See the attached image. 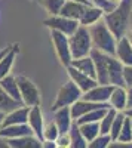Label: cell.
I'll use <instances>...</instances> for the list:
<instances>
[{"label": "cell", "mask_w": 132, "mask_h": 148, "mask_svg": "<svg viewBox=\"0 0 132 148\" xmlns=\"http://www.w3.org/2000/svg\"><path fill=\"white\" fill-rule=\"evenodd\" d=\"M91 58L97 70V82L100 84H113L126 88L123 80V64L114 55L104 53L98 49H91Z\"/></svg>", "instance_id": "1"}, {"label": "cell", "mask_w": 132, "mask_h": 148, "mask_svg": "<svg viewBox=\"0 0 132 148\" xmlns=\"http://www.w3.org/2000/svg\"><path fill=\"white\" fill-rule=\"evenodd\" d=\"M131 14H132V0H120L119 5L111 12L104 14L102 19L117 40L126 36L129 21H131Z\"/></svg>", "instance_id": "2"}, {"label": "cell", "mask_w": 132, "mask_h": 148, "mask_svg": "<svg viewBox=\"0 0 132 148\" xmlns=\"http://www.w3.org/2000/svg\"><path fill=\"white\" fill-rule=\"evenodd\" d=\"M88 30H89V34H91L92 47L98 49V51H101L104 53H109V55L116 53L117 39L110 31V28L107 27V24L104 22L102 18L100 21H97L95 24H92V25H89Z\"/></svg>", "instance_id": "3"}, {"label": "cell", "mask_w": 132, "mask_h": 148, "mask_svg": "<svg viewBox=\"0 0 132 148\" xmlns=\"http://www.w3.org/2000/svg\"><path fill=\"white\" fill-rule=\"evenodd\" d=\"M68 46H70V52L73 59L89 55L92 49V40H91L88 27L79 25L73 34L68 36Z\"/></svg>", "instance_id": "4"}, {"label": "cell", "mask_w": 132, "mask_h": 148, "mask_svg": "<svg viewBox=\"0 0 132 148\" xmlns=\"http://www.w3.org/2000/svg\"><path fill=\"white\" fill-rule=\"evenodd\" d=\"M83 95V92L77 88V84L73 80H68L67 83H64L58 90L56 99L52 105V111L61 108V107H70L73 105L77 99H80Z\"/></svg>", "instance_id": "5"}, {"label": "cell", "mask_w": 132, "mask_h": 148, "mask_svg": "<svg viewBox=\"0 0 132 148\" xmlns=\"http://www.w3.org/2000/svg\"><path fill=\"white\" fill-rule=\"evenodd\" d=\"M15 79H16L18 88H19L22 104L27 105V107H33V105L40 104V92L37 89V86L25 76H16Z\"/></svg>", "instance_id": "6"}, {"label": "cell", "mask_w": 132, "mask_h": 148, "mask_svg": "<svg viewBox=\"0 0 132 148\" xmlns=\"http://www.w3.org/2000/svg\"><path fill=\"white\" fill-rule=\"evenodd\" d=\"M51 39L55 46V52H56L59 62L64 67H68L71 64V59H73L71 52H70V46H68V36H65L61 31L51 30Z\"/></svg>", "instance_id": "7"}, {"label": "cell", "mask_w": 132, "mask_h": 148, "mask_svg": "<svg viewBox=\"0 0 132 148\" xmlns=\"http://www.w3.org/2000/svg\"><path fill=\"white\" fill-rule=\"evenodd\" d=\"M43 24H45V27L51 28V30L61 31L65 36H71L80 25L77 19H71V18H67L63 15H51L49 18H46L43 21Z\"/></svg>", "instance_id": "8"}, {"label": "cell", "mask_w": 132, "mask_h": 148, "mask_svg": "<svg viewBox=\"0 0 132 148\" xmlns=\"http://www.w3.org/2000/svg\"><path fill=\"white\" fill-rule=\"evenodd\" d=\"M65 68H67V73H68V76H70V80H73V82L77 84V88H79L83 93L88 92V90H91L92 88H95V86L98 84V82L95 80V79L89 77L88 74H85V73L79 71V70L74 68L73 65H68V67H65Z\"/></svg>", "instance_id": "9"}, {"label": "cell", "mask_w": 132, "mask_h": 148, "mask_svg": "<svg viewBox=\"0 0 132 148\" xmlns=\"http://www.w3.org/2000/svg\"><path fill=\"white\" fill-rule=\"evenodd\" d=\"M27 123H28L30 129L33 130L34 136H37L43 142V126H45V123H43V114H42V110H40V104L30 107Z\"/></svg>", "instance_id": "10"}, {"label": "cell", "mask_w": 132, "mask_h": 148, "mask_svg": "<svg viewBox=\"0 0 132 148\" xmlns=\"http://www.w3.org/2000/svg\"><path fill=\"white\" fill-rule=\"evenodd\" d=\"M104 107H111V105L109 102H92V101H86L83 98H80L73 105H70V113L73 120H77L83 114H86L88 111H92L95 108H104Z\"/></svg>", "instance_id": "11"}, {"label": "cell", "mask_w": 132, "mask_h": 148, "mask_svg": "<svg viewBox=\"0 0 132 148\" xmlns=\"http://www.w3.org/2000/svg\"><path fill=\"white\" fill-rule=\"evenodd\" d=\"M113 88H114L113 84H100L98 83L95 88H92L91 90L83 93L82 98L86 101H92V102H109Z\"/></svg>", "instance_id": "12"}, {"label": "cell", "mask_w": 132, "mask_h": 148, "mask_svg": "<svg viewBox=\"0 0 132 148\" xmlns=\"http://www.w3.org/2000/svg\"><path fill=\"white\" fill-rule=\"evenodd\" d=\"M114 56L120 61L123 65H131L132 64V43L128 39V36H123L117 40Z\"/></svg>", "instance_id": "13"}, {"label": "cell", "mask_w": 132, "mask_h": 148, "mask_svg": "<svg viewBox=\"0 0 132 148\" xmlns=\"http://www.w3.org/2000/svg\"><path fill=\"white\" fill-rule=\"evenodd\" d=\"M28 111H30V107H27V105H22V107H18L15 110L9 111V113H6L0 127L10 126V125H19V123H27Z\"/></svg>", "instance_id": "14"}, {"label": "cell", "mask_w": 132, "mask_h": 148, "mask_svg": "<svg viewBox=\"0 0 132 148\" xmlns=\"http://www.w3.org/2000/svg\"><path fill=\"white\" fill-rule=\"evenodd\" d=\"M109 104L117 110V111H125L128 108V90L123 86H114L111 95H110V99Z\"/></svg>", "instance_id": "15"}, {"label": "cell", "mask_w": 132, "mask_h": 148, "mask_svg": "<svg viewBox=\"0 0 132 148\" xmlns=\"http://www.w3.org/2000/svg\"><path fill=\"white\" fill-rule=\"evenodd\" d=\"M54 121L59 130V133H67L70 130V126H71V121H73V117H71V113H70V107H61L54 111Z\"/></svg>", "instance_id": "16"}, {"label": "cell", "mask_w": 132, "mask_h": 148, "mask_svg": "<svg viewBox=\"0 0 132 148\" xmlns=\"http://www.w3.org/2000/svg\"><path fill=\"white\" fill-rule=\"evenodd\" d=\"M8 144H9V148H40L42 147V141L37 136H34V135H24V136H18V138H9Z\"/></svg>", "instance_id": "17"}, {"label": "cell", "mask_w": 132, "mask_h": 148, "mask_svg": "<svg viewBox=\"0 0 132 148\" xmlns=\"http://www.w3.org/2000/svg\"><path fill=\"white\" fill-rule=\"evenodd\" d=\"M89 5H85V3H79V2H71V0H65V3L59 12V15L63 16H67V18H71V19H80V16L83 15V12L86 10Z\"/></svg>", "instance_id": "18"}, {"label": "cell", "mask_w": 132, "mask_h": 148, "mask_svg": "<svg viewBox=\"0 0 132 148\" xmlns=\"http://www.w3.org/2000/svg\"><path fill=\"white\" fill-rule=\"evenodd\" d=\"M24 135H33V130L30 129L28 123H19V125H10L0 127V136L3 138H18Z\"/></svg>", "instance_id": "19"}, {"label": "cell", "mask_w": 132, "mask_h": 148, "mask_svg": "<svg viewBox=\"0 0 132 148\" xmlns=\"http://www.w3.org/2000/svg\"><path fill=\"white\" fill-rule=\"evenodd\" d=\"M74 68H77L79 71L88 74L89 77L97 80V70H95V64H94V59L91 58V55L86 56H82V58H76V59H71V64Z\"/></svg>", "instance_id": "20"}, {"label": "cell", "mask_w": 132, "mask_h": 148, "mask_svg": "<svg viewBox=\"0 0 132 148\" xmlns=\"http://www.w3.org/2000/svg\"><path fill=\"white\" fill-rule=\"evenodd\" d=\"M0 86H2L3 90L10 98H14V99L18 101V102H22V98H21V93H19V88H18V83H16L15 76L8 74V76H5L3 79H0Z\"/></svg>", "instance_id": "21"}, {"label": "cell", "mask_w": 132, "mask_h": 148, "mask_svg": "<svg viewBox=\"0 0 132 148\" xmlns=\"http://www.w3.org/2000/svg\"><path fill=\"white\" fill-rule=\"evenodd\" d=\"M16 55H18V45H14L2 56V59H0V79H3L5 76H8L10 73V68L14 65V61H15Z\"/></svg>", "instance_id": "22"}, {"label": "cell", "mask_w": 132, "mask_h": 148, "mask_svg": "<svg viewBox=\"0 0 132 148\" xmlns=\"http://www.w3.org/2000/svg\"><path fill=\"white\" fill-rule=\"evenodd\" d=\"M102 16H104V10L102 9L94 6V5H89L86 8V10L83 12V15L80 16L79 24L80 25H85V27H89V25H92V24H95L97 21H100Z\"/></svg>", "instance_id": "23"}, {"label": "cell", "mask_w": 132, "mask_h": 148, "mask_svg": "<svg viewBox=\"0 0 132 148\" xmlns=\"http://www.w3.org/2000/svg\"><path fill=\"white\" fill-rule=\"evenodd\" d=\"M68 133H70L71 147H73V148H86V147H88V142H86L85 138H83V135H82V132H80V127H79V125H77L76 120L71 121V126H70Z\"/></svg>", "instance_id": "24"}, {"label": "cell", "mask_w": 132, "mask_h": 148, "mask_svg": "<svg viewBox=\"0 0 132 148\" xmlns=\"http://www.w3.org/2000/svg\"><path fill=\"white\" fill-rule=\"evenodd\" d=\"M79 125V123H77ZM80 132L83 135V138L86 139V142H91L94 138H97L100 135V123L98 121H88V123H82L79 125Z\"/></svg>", "instance_id": "25"}, {"label": "cell", "mask_w": 132, "mask_h": 148, "mask_svg": "<svg viewBox=\"0 0 132 148\" xmlns=\"http://www.w3.org/2000/svg\"><path fill=\"white\" fill-rule=\"evenodd\" d=\"M22 105H24L22 102H18V101L14 99V98H10L3 90L2 86H0V111H3V113H9V111L15 110L18 107H22Z\"/></svg>", "instance_id": "26"}, {"label": "cell", "mask_w": 132, "mask_h": 148, "mask_svg": "<svg viewBox=\"0 0 132 148\" xmlns=\"http://www.w3.org/2000/svg\"><path fill=\"white\" fill-rule=\"evenodd\" d=\"M110 107H104V108H95L92 111H88L86 114H83L82 117H79L76 121L79 123V125H82V123H88V121H100L104 114L107 113V110H109Z\"/></svg>", "instance_id": "27"}, {"label": "cell", "mask_w": 132, "mask_h": 148, "mask_svg": "<svg viewBox=\"0 0 132 148\" xmlns=\"http://www.w3.org/2000/svg\"><path fill=\"white\" fill-rule=\"evenodd\" d=\"M126 114L125 111H117L114 119H113V123H111V127H110V136H111V142H114L117 139V135L122 129V125H123V120H125Z\"/></svg>", "instance_id": "28"}, {"label": "cell", "mask_w": 132, "mask_h": 148, "mask_svg": "<svg viewBox=\"0 0 132 148\" xmlns=\"http://www.w3.org/2000/svg\"><path fill=\"white\" fill-rule=\"evenodd\" d=\"M116 141L117 142H132V126H131V117L129 116L125 117L122 129H120V132H119Z\"/></svg>", "instance_id": "29"}, {"label": "cell", "mask_w": 132, "mask_h": 148, "mask_svg": "<svg viewBox=\"0 0 132 148\" xmlns=\"http://www.w3.org/2000/svg\"><path fill=\"white\" fill-rule=\"evenodd\" d=\"M117 113V110H114L113 107H110L107 110V113L104 114V117L98 121L100 123V133H110V127H111V123H113V119Z\"/></svg>", "instance_id": "30"}, {"label": "cell", "mask_w": 132, "mask_h": 148, "mask_svg": "<svg viewBox=\"0 0 132 148\" xmlns=\"http://www.w3.org/2000/svg\"><path fill=\"white\" fill-rule=\"evenodd\" d=\"M39 2L51 15H59L65 0H39Z\"/></svg>", "instance_id": "31"}, {"label": "cell", "mask_w": 132, "mask_h": 148, "mask_svg": "<svg viewBox=\"0 0 132 148\" xmlns=\"http://www.w3.org/2000/svg\"><path fill=\"white\" fill-rule=\"evenodd\" d=\"M111 144V136L110 133H100L97 138H94L91 142H88L89 148H107Z\"/></svg>", "instance_id": "32"}, {"label": "cell", "mask_w": 132, "mask_h": 148, "mask_svg": "<svg viewBox=\"0 0 132 148\" xmlns=\"http://www.w3.org/2000/svg\"><path fill=\"white\" fill-rule=\"evenodd\" d=\"M59 136V130L55 125V121H49L43 126V141H56Z\"/></svg>", "instance_id": "33"}, {"label": "cell", "mask_w": 132, "mask_h": 148, "mask_svg": "<svg viewBox=\"0 0 132 148\" xmlns=\"http://www.w3.org/2000/svg\"><path fill=\"white\" fill-rule=\"evenodd\" d=\"M56 147L59 148H68L71 147V138H70V133H59V136L56 138Z\"/></svg>", "instance_id": "34"}, {"label": "cell", "mask_w": 132, "mask_h": 148, "mask_svg": "<svg viewBox=\"0 0 132 148\" xmlns=\"http://www.w3.org/2000/svg\"><path fill=\"white\" fill-rule=\"evenodd\" d=\"M123 80L126 88L132 86V64L131 65H123Z\"/></svg>", "instance_id": "35"}, {"label": "cell", "mask_w": 132, "mask_h": 148, "mask_svg": "<svg viewBox=\"0 0 132 148\" xmlns=\"http://www.w3.org/2000/svg\"><path fill=\"white\" fill-rule=\"evenodd\" d=\"M126 90H128V108H131L132 107V86H129Z\"/></svg>", "instance_id": "36"}, {"label": "cell", "mask_w": 132, "mask_h": 148, "mask_svg": "<svg viewBox=\"0 0 132 148\" xmlns=\"http://www.w3.org/2000/svg\"><path fill=\"white\" fill-rule=\"evenodd\" d=\"M0 148H9V144H8V139L0 136Z\"/></svg>", "instance_id": "37"}, {"label": "cell", "mask_w": 132, "mask_h": 148, "mask_svg": "<svg viewBox=\"0 0 132 148\" xmlns=\"http://www.w3.org/2000/svg\"><path fill=\"white\" fill-rule=\"evenodd\" d=\"M71 2H79V3H85V5H92L91 0H71Z\"/></svg>", "instance_id": "38"}, {"label": "cell", "mask_w": 132, "mask_h": 148, "mask_svg": "<svg viewBox=\"0 0 132 148\" xmlns=\"http://www.w3.org/2000/svg\"><path fill=\"white\" fill-rule=\"evenodd\" d=\"M125 114H126V116H129V117H132V107L125 110Z\"/></svg>", "instance_id": "39"}, {"label": "cell", "mask_w": 132, "mask_h": 148, "mask_svg": "<svg viewBox=\"0 0 132 148\" xmlns=\"http://www.w3.org/2000/svg\"><path fill=\"white\" fill-rule=\"evenodd\" d=\"M5 116H6V113H3V111H0V125H2V121H3Z\"/></svg>", "instance_id": "40"}, {"label": "cell", "mask_w": 132, "mask_h": 148, "mask_svg": "<svg viewBox=\"0 0 132 148\" xmlns=\"http://www.w3.org/2000/svg\"><path fill=\"white\" fill-rule=\"evenodd\" d=\"M8 49H9V47H6L5 51H0V59H2V56H3V55H5L6 52H8Z\"/></svg>", "instance_id": "41"}, {"label": "cell", "mask_w": 132, "mask_h": 148, "mask_svg": "<svg viewBox=\"0 0 132 148\" xmlns=\"http://www.w3.org/2000/svg\"><path fill=\"white\" fill-rule=\"evenodd\" d=\"M128 39H129V40H131V43H132V30H131V33L128 34Z\"/></svg>", "instance_id": "42"}, {"label": "cell", "mask_w": 132, "mask_h": 148, "mask_svg": "<svg viewBox=\"0 0 132 148\" xmlns=\"http://www.w3.org/2000/svg\"><path fill=\"white\" fill-rule=\"evenodd\" d=\"M131 126H132V117H131Z\"/></svg>", "instance_id": "43"}, {"label": "cell", "mask_w": 132, "mask_h": 148, "mask_svg": "<svg viewBox=\"0 0 132 148\" xmlns=\"http://www.w3.org/2000/svg\"><path fill=\"white\" fill-rule=\"evenodd\" d=\"M36 2H39V0H36Z\"/></svg>", "instance_id": "44"}]
</instances>
